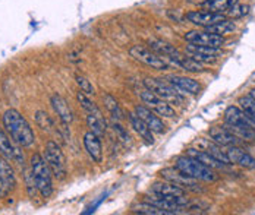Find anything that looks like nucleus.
<instances>
[{
  "mask_svg": "<svg viewBox=\"0 0 255 215\" xmlns=\"http://www.w3.org/2000/svg\"><path fill=\"white\" fill-rule=\"evenodd\" d=\"M3 128L7 132V135L21 147L28 148L34 145L35 135L31 129L28 120L15 108H9L3 114Z\"/></svg>",
  "mask_w": 255,
  "mask_h": 215,
  "instance_id": "1",
  "label": "nucleus"
},
{
  "mask_svg": "<svg viewBox=\"0 0 255 215\" xmlns=\"http://www.w3.org/2000/svg\"><path fill=\"white\" fill-rule=\"evenodd\" d=\"M29 167H31V172H32V176L37 183L40 195L44 199H48L53 194V182H51L53 174H51L46 160L43 158V155L34 154L29 161Z\"/></svg>",
  "mask_w": 255,
  "mask_h": 215,
  "instance_id": "2",
  "label": "nucleus"
},
{
  "mask_svg": "<svg viewBox=\"0 0 255 215\" xmlns=\"http://www.w3.org/2000/svg\"><path fill=\"white\" fill-rule=\"evenodd\" d=\"M175 167L178 170H181L182 173H185L186 176H189L195 180H200V182L213 183L217 180V174L214 173V170L211 167H209L188 155L179 157L175 163Z\"/></svg>",
  "mask_w": 255,
  "mask_h": 215,
  "instance_id": "3",
  "label": "nucleus"
},
{
  "mask_svg": "<svg viewBox=\"0 0 255 215\" xmlns=\"http://www.w3.org/2000/svg\"><path fill=\"white\" fill-rule=\"evenodd\" d=\"M44 160L51 172V174L57 180H65L68 174L66 158L60 148V145L54 141H48L44 148Z\"/></svg>",
  "mask_w": 255,
  "mask_h": 215,
  "instance_id": "4",
  "label": "nucleus"
},
{
  "mask_svg": "<svg viewBox=\"0 0 255 215\" xmlns=\"http://www.w3.org/2000/svg\"><path fill=\"white\" fill-rule=\"evenodd\" d=\"M129 54L137 62H139V63H142V64H145L151 69H156V70H167V69L172 67L169 60H166L163 56H160L154 50H151L148 47H144V45H139V44L132 45L129 48Z\"/></svg>",
  "mask_w": 255,
  "mask_h": 215,
  "instance_id": "5",
  "label": "nucleus"
},
{
  "mask_svg": "<svg viewBox=\"0 0 255 215\" xmlns=\"http://www.w3.org/2000/svg\"><path fill=\"white\" fill-rule=\"evenodd\" d=\"M144 85L147 86V89L153 91L156 95H159L160 98H163L164 101H167L169 104H175L179 106L182 104L184 98L182 94L178 92L179 89L172 85L167 79H162V78H147L144 81Z\"/></svg>",
  "mask_w": 255,
  "mask_h": 215,
  "instance_id": "6",
  "label": "nucleus"
},
{
  "mask_svg": "<svg viewBox=\"0 0 255 215\" xmlns=\"http://www.w3.org/2000/svg\"><path fill=\"white\" fill-rule=\"evenodd\" d=\"M0 155L6 158L7 161H15L18 164L25 163V155L22 152V147L18 145L4 130L3 126H0Z\"/></svg>",
  "mask_w": 255,
  "mask_h": 215,
  "instance_id": "7",
  "label": "nucleus"
},
{
  "mask_svg": "<svg viewBox=\"0 0 255 215\" xmlns=\"http://www.w3.org/2000/svg\"><path fill=\"white\" fill-rule=\"evenodd\" d=\"M139 97H141L142 103H144L151 111H154L157 116H163V117H167V119H173V117L176 116L175 108H173L167 101H164L163 98H160L159 95H156L153 91L145 89V91H142V92L139 94Z\"/></svg>",
  "mask_w": 255,
  "mask_h": 215,
  "instance_id": "8",
  "label": "nucleus"
},
{
  "mask_svg": "<svg viewBox=\"0 0 255 215\" xmlns=\"http://www.w3.org/2000/svg\"><path fill=\"white\" fill-rule=\"evenodd\" d=\"M184 38H185L186 43L197 44V45L213 47V48H220L225 44V37L217 35V34H213V32H209L206 29L204 31H198V29L188 31L184 35Z\"/></svg>",
  "mask_w": 255,
  "mask_h": 215,
  "instance_id": "9",
  "label": "nucleus"
},
{
  "mask_svg": "<svg viewBox=\"0 0 255 215\" xmlns=\"http://www.w3.org/2000/svg\"><path fill=\"white\" fill-rule=\"evenodd\" d=\"M160 174L164 180H167V182H170V183H173V185H176V186H179L185 191L188 189V191H192V192H203V189L198 185V180L186 176L185 173H182L176 167L175 169H164Z\"/></svg>",
  "mask_w": 255,
  "mask_h": 215,
  "instance_id": "10",
  "label": "nucleus"
},
{
  "mask_svg": "<svg viewBox=\"0 0 255 215\" xmlns=\"http://www.w3.org/2000/svg\"><path fill=\"white\" fill-rule=\"evenodd\" d=\"M185 54H188L189 57H192L194 60H197L203 64L204 63H214L222 56L219 48L197 45V44H191V43H188V45L185 47Z\"/></svg>",
  "mask_w": 255,
  "mask_h": 215,
  "instance_id": "11",
  "label": "nucleus"
},
{
  "mask_svg": "<svg viewBox=\"0 0 255 215\" xmlns=\"http://www.w3.org/2000/svg\"><path fill=\"white\" fill-rule=\"evenodd\" d=\"M185 19H188L191 23H194L197 26L207 28V26H211L217 22L228 19V16L223 13L211 12V10H192L185 15Z\"/></svg>",
  "mask_w": 255,
  "mask_h": 215,
  "instance_id": "12",
  "label": "nucleus"
},
{
  "mask_svg": "<svg viewBox=\"0 0 255 215\" xmlns=\"http://www.w3.org/2000/svg\"><path fill=\"white\" fill-rule=\"evenodd\" d=\"M16 186V176L6 158H0V198H6Z\"/></svg>",
  "mask_w": 255,
  "mask_h": 215,
  "instance_id": "13",
  "label": "nucleus"
},
{
  "mask_svg": "<svg viewBox=\"0 0 255 215\" xmlns=\"http://www.w3.org/2000/svg\"><path fill=\"white\" fill-rule=\"evenodd\" d=\"M134 113L153 130V133L162 135L166 132V125L163 123V120L154 111H151L147 106H137Z\"/></svg>",
  "mask_w": 255,
  "mask_h": 215,
  "instance_id": "14",
  "label": "nucleus"
},
{
  "mask_svg": "<svg viewBox=\"0 0 255 215\" xmlns=\"http://www.w3.org/2000/svg\"><path fill=\"white\" fill-rule=\"evenodd\" d=\"M225 123L231 126H241V128H251L254 129L255 123L245 114L241 107L232 106L225 111Z\"/></svg>",
  "mask_w": 255,
  "mask_h": 215,
  "instance_id": "15",
  "label": "nucleus"
},
{
  "mask_svg": "<svg viewBox=\"0 0 255 215\" xmlns=\"http://www.w3.org/2000/svg\"><path fill=\"white\" fill-rule=\"evenodd\" d=\"M50 104H51L54 113L57 114V117H59V120L62 123H66V125H70L72 123V120H73V111L69 107L68 101L60 94H57V92L53 94L50 97Z\"/></svg>",
  "mask_w": 255,
  "mask_h": 215,
  "instance_id": "16",
  "label": "nucleus"
},
{
  "mask_svg": "<svg viewBox=\"0 0 255 215\" xmlns=\"http://www.w3.org/2000/svg\"><path fill=\"white\" fill-rule=\"evenodd\" d=\"M209 136L213 142H216L220 147H233V145H239L241 141L228 129V128H222V126H214L209 130Z\"/></svg>",
  "mask_w": 255,
  "mask_h": 215,
  "instance_id": "17",
  "label": "nucleus"
},
{
  "mask_svg": "<svg viewBox=\"0 0 255 215\" xmlns=\"http://www.w3.org/2000/svg\"><path fill=\"white\" fill-rule=\"evenodd\" d=\"M226 155L231 164H238L244 169H255V158L248 152H245L242 148H239V145L228 147Z\"/></svg>",
  "mask_w": 255,
  "mask_h": 215,
  "instance_id": "18",
  "label": "nucleus"
},
{
  "mask_svg": "<svg viewBox=\"0 0 255 215\" xmlns=\"http://www.w3.org/2000/svg\"><path fill=\"white\" fill-rule=\"evenodd\" d=\"M166 79L182 92H188V94H192V95L201 92V84L198 81L192 79V78L181 76V75H170Z\"/></svg>",
  "mask_w": 255,
  "mask_h": 215,
  "instance_id": "19",
  "label": "nucleus"
},
{
  "mask_svg": "<svg viewBox=\"0 0 255 215\" xmlns=\"http://www.w3.org/2000/svg\"><path fill=\"white\" fill-rule=\"evenodd\" d=\"M84 147H85V151L88 152V155L95 163H101V160H103V148H101V141H100L98 135H95L91 130L87 132L84 135Z\"/></svg>",
  "mask_w": 255,
  "mask_h": 215,
  "instance_id": "20",
  "label": "nucleus"
},
{
  "mask_svg": "<svg viewBox=\"0 0 255 215\" xmlns=\"http://www.w3.org/2000/svg\"><path fill=\"white\" fill-rule=\"evenodd\" d=\"M128 122L131 123V128L141 136V139H142L147 145H153V144H154L153 130H151L135 113H129V114H128Z\"/></svg>",
  "mask_w": 255,
  "mask_h": 215,
  "instance_id": "21",
  "label": "nucleus"
},
{
  "mask_svg": "<svg viewBox=\"0 0 255 215\" xmlns=\"http://www.w3.org/2000/svg\"><path fill=\"white\" fill-rule=\"evenodd\" d=\"M151 194L162 195V196H186V191L164 180V182H156L151 185Z\"/></svg>",
  "mask_w": 255,
  "mask_h": 215,
  "instance_id": "22",
  "label": "nucleus"
},
{
  "mask_svg": "<svg viewBox=\"0 0 255 215\" xmlns=\"http://www.w3.org/2000/svg\"><path fill=\"white\" fill-rule=\"evenodd\" d=\"M148 44H150V48H151V50H154L156 53H159L160 56H163L166 60H169V63H170V60L179 53V50H178L175 45H172V44L167 43V41L159 40V38H150V40H148ZM170 64H172V63H170Z\"/></svg>",
  "mask_w": 255,
  "mask_h": 215,
  "instance_id": "23",
  "label": "nucleus"
},
{
  "mask_svg": "<svg viewBox=\"0 0 255 215\" xmlns=\"http://www.w3.org/2000/svg\"><path fill=\"white\" fill-rule=\"evenodd\" d=\"M186 155L191 157V158H195L197 161H200V163H203V164H206V166H209V167H211L213 170H214V169H216V170H222V169L226 167V164H223L222 161L216 160L213 155H210L207 151H203V150L189 148V150L186 151Z\"/></svg>",
  "mask_w": 255,
  "mask_h": 215,
  "instance_id": "24",
  "label": "nucleus"
},
{
  "mask_svg": "<svg viewBox=\"0 0 255 215\" xmlns=\"http://www.w3.org/2000/svg\"><path fill=\"white\" fill-rule=\"evenodd\" d=\"M76 100H78V103L81 104V107L85 110L87 114H93V116H97V117H103L101 110L97 107L95 103H93V101L87 97V94H84L82 91H79V92L76 94Z\"/></svg>",
  "mask_w": 255,
  "mask_h": 215,
  "instance_id": "25",
  "label": "nucleus"
},
{
  "mask_svg": "<svg viewBox=\"0 0 255 215\" xmlns=\"http://www.w3.org/2000/svg\"><path fill=\"white\" fill-rule=\"evenodd\" d=\"M235 28H236V25L233 23V21H231V19H225V21L217 22V23H214V25H211V26H207V28H204V29L209 31V32H213V34H217V35L225 37V35L233 32Z\"/></svg>",
  "mask_w": 255,
  "mask_h": 215,
  "instance_id": "26",
  "label": "nucleus"
},
{
  "mask_svg": "<svg viewBox=\"0 0 255 215\" xmlns=\"http://www.w3.org/2000/svg\"><path fill=\"white\" fill-rule=\"evenodd\" d=\"M103 101H104V107L107 108V111L110 113V116L115 119V120H122L123 119V111L119 106V103L116 101V98L110 94H106L103 97Z\"/></svg>",
  "mask_w": 255,
  "mask_h": 215,
  "instance_id": "27",
  "label": "nucleus"
},
{
  "mask_svg": "<svg viewBox=\"0 0 255 215\" xmlns=\"http://www.w3.org/2000/svg\"><path fill=\"white\" fill-rule=\"evenodd\" d=\"M235 3H238V0H209L203 6L206 7V10H211V12L225 15Z\"/></svg>",
  "mask_w": 255,
  "mask_h": 215,
  "instance_id": "28",
  "label": "nucleus"
},
{
  "mask_svg": "<svg viewBox=\"0 0 255 215\" xmlns=\"http://www.w3.org/2000/svg\"><path fill=\"white\" fill-rule=\"evenodd\" d=\"M35 122H37L38 128H41V130H44L47 133H51V132H57L59 133V130H56V128H54V122L51 120V117L46 111L38 110L35 113Z\"/></svg>",
  "mask_w": 255,
  "mask_h": 215,
  "instance_id": "29",
  "label": "nucleus"
},
{
  "mask_svg": "<svg viewBox=\"0 0 255 215\" xmlns=\"http://www.w3.org/2000/svg\"><path fill=\"white\" fill-rule=\"evenodd\" d=\"M131 211L135 213V214L144 215H169L167 211L160 210V208H157V207H154V205H151V204H148V202H144V201H142V204L132 205Z\"/></svg>",
  "mask_w": 255,
  "mask_h": 215,
  "instance_id": "30",
  "label": "nucleus"
},
{
  "mask_svg": "<svg viewBox=\"0 0 255 215\" xmlns=\"http://www.w3.org/2000/svg\"><path fill=\"white\" fill-rule=\"evenodd\" d=\"M87 125L91 132H94L98 136H103L106 133V120L104 117H97L93 114H87Z\"/></svg>",
  "mask_w": 255,
  "mask_h": 215,
  "instance_id": "31",
  "label": "nucleus"
},
{
  "mask_svg": "<svg viewBox=\"0 0 255 215\" xmlns=\"http://www.w3.org/2000/svg\"><path fill=\"white\" fill-rule=\"evenodd\" d=\"M225 128H228L239 141H250V142L255 141V130L251 128H241V126H231V125H226Z\"/></svg>",
  "mask_w": 255,
  "mask_h": 215,
  "instance_id": "32",
  "label": "nucleus"
},
{
  "mask_svg": "<svg viewBox=\"0 0 255 215\" xmlns=\"http://www.w3.org/2000/svg\"><path fill=\"white\" fill-rule=\"evenodd\" d=\"M206 151L210 154V155H213L216 160H219V161H222L223 164H226V166H229L231 163H229V158H228V155H226V151L223 152V150H222V147L220 145H217L216 142H207V147H206Z\"/></svg>",
  "mask_w": 255,
  "mask_h": 215,
  "instance_id": "33",
  "label": "nucleus"
},
{
  "mask_svg": "<svg viewBox=\"0 0 255 215\" xmlns=\"http://www.w3.org/2000/svg\"><path fill=\"white\" fill-rule=\"evenodd\" d=\"M239 107L245 111V114L255 123V100L250 94L239 98Z\"/></svg>",
  "mask_w": 255,
  "mask_h": 215,
  "instance_id": "34",
  "label": "nucleus"
},
{
  "mask_svg": "<svg viewBox=\"0 0 255 215\" xmlns=\"http://www.w3.org/2000/svg\"><path fill=\"white\" fill-rule=\"evenodd\" d=\"M25 186H26L28 196H29L31 199H35L37 192H38V188H37V183H35V180H34V176H32L31 167L25 169Z\"/></svg>",
  "mask_w": 255,
  "mask_h": 215,
  "instance_id": "35",
  "label": "nucleus"
},
{
  "mask_svg": "<svg viewBox=\"0 0 255 215\" xmlns=\"http://www.w3.org/2000/svg\"><path fill=\"white\" fill-rule=\"evenodd\" d=\"M250 12V6L248 4H241V3H235L225 15L228 16V18H232V19H235V18H242V16H245L247 13Z\"/></svg>",
  "mask_w": 255,
  "mask_h": 215,
  "instance_id": "36",
  "label": "nucleus"
},
{
  "mask_svg": "<svg viewBox=\"0 0 255 215\" xmlns=\"http://www.w3.org/2000/svg\"><path fill=\"white\" fill-rule=\"evenodd\" d=\"M76 84H78V86H79V91H82V92L87 94V95H93V94L95 92V89H94V86L91 85V82H90L87 78L81 76V75H76Z\"/></svg>",
  "mask_w": 255,
  "mask_h": 215,
  "instance_id": "37",
  "label": "nucleus"
},
{
  "mask_svg": "<svg viewBox=\"0 0 255 215\" xmlns=\"http://www.w3.org/2000/svg\"><path fill=\"white\" fill-rule=\"evenodd\" d=\"M113 130L116 132V135L119 136V139H120L122 142H125L126 145H128V144H132V139H131L129 133H128V132L123 129V126H120L117 122L113 123Z\"/></svg>",
  "mask_w": 255,
  "mask_h": 215,
  "instance_id": "38",
  "label": "nucleus"
},
{
  "mask_svg": "<svg viewBox=\"0 0 255 215\" xmlns=\"http://www.w3.org/2000/svg\"><path fill=\"white\" fill-rule=\"evenodd\" d=\"M189 3H192V4H198V6H203L204 3H207L209 0H188Z\"/></svg>",
  "mask_w": 255,
  "mask_h": 215,
  "instance_id": "39",
  "label": "nucleus"
},
{
  "mask_svg": "<svg viewBox=\"0 0 255 215\" xmlns=\"http://www.w3.org/2000/svg\"><path fill=\"white\" fill-rule=\"evenodd\" d=\"M250 95H251V97H253V98H254V100H255V89H253V91L250 92Z\"/></svg>",
  "mask_w": 255,
  "mask_h": 215,
  "instance_id": "40",
  "label": "nucleus"
}]
</instances>
